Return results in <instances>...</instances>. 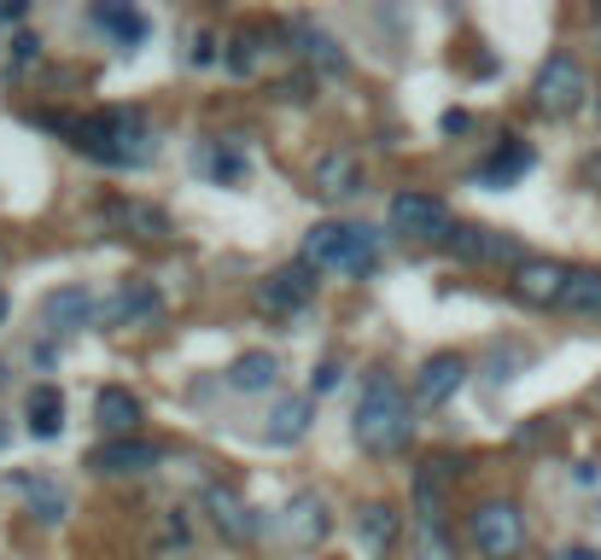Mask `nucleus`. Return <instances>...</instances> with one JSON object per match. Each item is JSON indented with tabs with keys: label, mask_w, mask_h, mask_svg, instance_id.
I'll return each mask as SVG.
<instances>
[{
	"label": "nucleus",
	"mask_w": 601,
	"mask_h": 560,
	"mask_svg": "<svg viewBox=\"0 0 601 560\" xmlns=\"http://www.w3.org/2000/svg\"><path fill=\"white\" fill-rule=\"evenodd\" d=\"M450 251H456L461 263H526L520 246H514L508 234H496V228H456L450 234Z\"/></svg>",
	"instance_id": "nucleus-13"
},
{
	"label": "nucleus",
	"mask_w": 601,
	"mask_h": 560,
	"mask_svg": "<svg viewBox=\"0 0 601 560\" xmlns=\"http://www.w3.org/2000/svg\"><path fill=\"white\" fill-rule=\"evenodd\" d=\"M316 298V275H310V263H286V269H274L269 281H257V303L274 315H292V310H304V303Z\"/></svg>",
	"instance_id": "nucleus-9"
},
{
	"label": "nucleus",
	"mask_w": 601,
	"mask_h": 560,
	"mask_svg": "<svg viewBox=\"0 0 601 560\" xmlns=\"http://www.w3.org/2000/svg\"><path fill=\"white\" fill-rule=\"evenodd\" d=\"M304 263L363 281V275H374V263H380V234L363 228V223H316L304 234Z\"/></svg>",
	"instance_id": "nucleus-2"
},
{
	"label": "nucleus",
	"mask_w": 601,
	"mask_h": 560,
	"mask_svg": "<svg viewBox=\"0 0 601 560\" xmlns=\"http://www.w3.org/2000/svg\"><path fill=\"white\" fill-rule=\"evenodd\" d=\"M596 129H601V99H596Z\"/></svg>",
	"instance_id": "nucleus-42"
},
{
	"label": "nucleus",
	"mask_w": 601,
	"mask_h": 560,
	"mask_svg": "<svg viewBox=\"0 0 601 560\" xmlns=\"http://www.w3.org/2000/svg\"><path fill=\"white\" fill-rule=\"evenodd\" d=\"M316 193L321 199L363 193V158H356V152H328V158L316 164Z\"/></svg>",
	"instance_id": "nucleus-21"
},
{
	"label": "nucleus",
	"mask_w": 601,
	"mask_h": 560,
	"mask_svg": "<svg viewBox=\"0 0 601 560\" xmlns=\"http://www.w3.org/2000/svg\"><path fill=\"white\" fill-rule=\"evenodd\" d=\"M339 380H345V368H339V362H333V356H328V362H321V368H316V380H310V385H316V392H333V385H339Z\"/></svg>",
	"instance_id": "nucleus-33"
},
{
	"label": "nucleus",
	"mask_w": 601,
	"mask_h": 560,
	"mask_svg": "<svg viewBox=\"0 0 601 560\" xmlns=\"http://www.w3.org/2000/svg\"><path fill=\"white\" fill-rule=\"evenodd\" d=\"M158 315H164V293L152 281H123L117 298L106 303V321H117V327H152Z\"/></svg>",
	"instance_id": "nucleus-11"
},
{
	"label": "nucleus",
	"mask_w": 601,
	"mask_h": 560,
	"mask_svg": "<svg viewBox=\"0 0 601 560\" xmlns=\"http://www.w3.org/2000/svg\"><path fill=\"white\" fill-rule=\"evenodd\" d=\"M566 275H573V269H561V263H549V258H526L520 269H514V298H526V303H561Z\"/></svg>",
	"instance_id": "nucleus-14"
},
{
	"label": "nucleus",
	"mask_w": 601,
	"mask_h": 560,
	"mask_svg": "<svg viewBox=\"0 0 601 560\" xmlns=\"http://www.w3.org/2000/svg\"><path fill=\"white\" fill-rule=\"evenodd\" d=\"M391 228L409 234V240H444V246H450V234H456L450 205L433 193H398L391 199Z\"/></svg>",
	"instance_id": "nucleus-6"
},
{
	"label": "nucleus",
	"mask_w": 601,
	"mask_h": 560,
	"mask_svg": "<svg viewBox=\"0 0 601 560\" xmlns=\"http://www.w3.org/2000/svg\"><path fill=\"white\" fill-rule=\"evenodd\" d=\"M123 234H134V240H164L169 234V216L158 205H134V199H117V205L106 211Z\"/></svg>",
	"instance_id": "nucleus-23"
},
{
	"label": "nucleus",
	"mask_w": 601,
	"mask_h": 560,
	"mask_svg": "<svg viewBox=\"0 0 601 560\" xmlns=\"http://www.w3.org/2000/svg\"><path fill=\"white\" fill-rule=\"evenodd\" d=\"M193 169H204V176H211L216 187H234L239 176H246L251 169V158H246V146L234 141H204V146H193Z\"/></svg>",
	"instance_id": "nucleus-17"
},
{
	"label": "nucleus",
	"mask_w": 601,
	"mask_h": 560,
	"mask_svg": "<svg viewBox=\"0 0 601 560\" xmlns=\"http://www.w3.org/2000/svg\"><path fill=\"white\" fill-rule=\"evenodd\" d=\"M526 368H531V350L526 345H508V338H503V345L485 350V380L491 385H508L514 373H526Z\"/></svg>",
	"instance_id": "nucleus-29"
},
{
	"label": "nucleus",
	"mask_w": 601,
	"mask_h": 560,
	"mask_svg": "<svg viewBox=\"0 0 601 560\" xmlns=\"http://www.w3.org/2000/svg\"><path fill=\"white\" fill-rule=\"evenodd\" d=\"M0 385H7V362H0Z\"/></svg>",
	"instance_id": "nucleus-43"
},
{
	"label": "nucleus",
	"mask_w": 601,
	"mask_h": 560,
	"mask_svg": "<svg viewBox=\"0 0 601 560\" xmlns=\"http://www.w3.org/2000/svg\"><path fill=\"white\" fill-rule=\"evenodd\" d=\"M7 432H12V427H7V420H0V444H7Z\"/></svg>",
	"instance_id": "nucleus-41"
},
{
	"label": "nucleus",
	"mask_w": 601,
	"mask_h": 560,
	"mask_svg": "<svg viewBox=\"0 0 601 560\" xmlns=\"http://www.w3.org/2000/svg\"><path fill=\"white\" fill-rule=\"evenodd\" d=\"M356 444L368 455H398L409 450V438H415V403L398 380H386V373H374L363 385V403H356V420H351Z\"/></svg>",
	"instance_id": "nucleus-1"
},
{
	"label": "nucleus",
	"mask_w": 601,
	"mask_h": 560,
	"mask_svg": "<svg viewBox=\"0 0 601 560\" xmlns=\"http://www.w3.org/2000/svg\"><path fill=\"white\" fill-rule=\"evenodd\" d=\"M36 53H42V41H36V36H19V41H12V59H19V64H30Z\"/></svg>",
	"instance_id": "nucleus-35"
},
{
	"label": "nucleus",
	"mask_w": 601,
	"mask_h": 560,
	"mask_svg": "<svg viewBox=\"0 0 601 560\" xmlns=\"http://www.w3.org/2000/svg\"><path fill=\"white\" fill-rule=\"evenodd\" d=\"M99 315L106 310H99V298L89 286H59V293L42 298V327L47 333H82V327H94Z\"/></svg>",
	"instance_id": "nucleus-8"
},
{
	"label": "nucleus",
	"mask_w": 601,
	"mask_h": 560,
	"mask_svg": "<svg viewBox=\"0 0 601 560\" xmlns=\"http://www.w3.org/2000/svg\"><path fill=\"white\" fill-rule=\"evenodd\" d=\"M456 462H426L415 473V508H421V525H444V490L456 479Z\"/></svg>",
	"instance_id": "nucleus-22"
},
{
	"label": "nucleus",
	"mask_w": 601,
	"mask_h": 560,
	"mask_svg": "<svg viewBox=\"0 0 601 560\" xmlns=\"http://www.w3.org/2000/svg\"><path fill=\"white\" fill-rule=\"evenodd\" d=\"M24 420H30V438H59V427H64L59 385H36V392L24 397Z\"/></svg>",
	"instance_id": "nucleus-26"
},
{
	"label": "nucleus",
	"mask_w": 601,
	"mask_h": 560,
	"mask_svg": "<svg viewBox=\"0 0 601 560\" xmlns=\"http://www.w3.org/2000/svg\"><path fill=\"white\" fill-rule=\"evenodd\" d=\"M274 94H281V99H304V76H286V82H281V88H274Z\"/></svg>",
	"instance_id": "nucleus-37"
},
{
	"label": "nucleus",
	"mask_w": 601,
	"mask_h": 560,
	"mask_svg": "<svg viewBox=\"0 0 601 560\" xmlns=\"http://www.w3.org/2000/svg\"><path fill=\"white\" fill-rule=\"evenodd\" d=\"M216 59V41L211 36H193V47H187V64H211Z\"/></svg>",
	"instance_id": "nucleus-34"
},
{
	"label": "nucleus",
	"mask_w": 601,
	"mask_h": 560,
	"mask_svg": "<svg viewBox=\"0 0 601 560\" xmlns=\"http://www.w3.org/2000/svg\"><path fill=\"white\" fill-rule=\"evenodd\" d=\"M531 94H538V106H543L549 117H566V111L584 106L590 76H584V64H578L573 53H549L543 71H538V82H531Z\"/></svg>",
	"instance_id": "nucleus-5"
},
{
	"label": "nucleus",
	"mask_w": 601,
	"mask_h": 560,
	"mask_svg": "<svg viewBox=\"0 0 601 560\" xmlns=\"http://www.w3.org/2000/svg\"><path fill=\"white\" fill-rule=\"evenodd\" d=\"M596 53H601V19H596Z\"/></svg>",
	"instance_id": "nucleus-40"
},
{
	"label": "nucleus",
	"mask_w": 601,
	"mask_h": 560,
	"mask_svg": "<svg viewBox=\"0 0 601 560\" xmlns=\"http://www.w3.org/2000/svg\"><path fill=\"white\" fill-rule=\"evenodd\" d=\"M281 532L298 543V549H310V543H321L333 532V514H328V502L316 497V490H298V497L286 502V514H281Z\"/></svg>",
	"instance_id": "nucleus-12"
},
{
	"label": "nucleus",
	"mask_w": 601,
	"mask_h": 560,
	"mask_svg": "<svg viewBox=\"0 0 601 560\" xmlns=\"http://www.w3.org/2000/svg\"><path fill=\"white\" fill-rule=\"evenodd\" d=\"M7 485L30 502V514H36L42 525H59V520H64V508H71V502H64V490L47 479V473H12Z\"/></svg>",
	"instance_id": "nucleus-20"
},
{
	"label": "nucleus",
	"mask_w": 601,
	"mask_h": 560,
	"mask_svg": "<svg viewBox=\"0 0 601 560\" xmlns=\"http://www.w3.org/2000/svg\"><path fill=\"white\" fill-rule=\"evenodd\" d=\"M7 310H12V303H7V293H0V321H7Z\"/></svg>",
	"instance_id": "nucleus-39"
},
{
	"label": "nucleus",
	"mask_w": 601,
	"mask_h": 560,
	"mask_svg": "<svg viewBox=\"0 0 601 560\" xmlns=\"http://www.w3.org/2000/svg\"><path fill=\"white\" fill-rule=\"evenodd\" d=\"M531 164H538V152L508 134V141L491 152V164H479V176H473V181H479V187H496V193H503V187H508V181H520Z\"/></svg>",
	"instance_id": "nucleus-19"
},
{
	"label": "nucleus",
	"mask_w": 601,
	"mask_h": 560,
	"mask_svg": "<svg viewBox=\"0 0 601 560\" xmlns=\"http://www.w3.org/2000/svg\"><path fill=\"white\" fill-rule=\"evenodd\" d=\"M286 41H292V53H298L304 64H310L316 76H328V82H339L351 71V59H345V47H339L321 24H310V19H292L286 24Z\"/></svg>",
	"instance_id": "nucleus-7"
},
{
	"label": "nucleus",
	"mask_w": 601,
	"mask_h": 560,
	"mask_svg": "<svg viewBox=\"0 0 601 560\" xmlns=\"http://www.w3.org/2000/svg\"><path fill=\"white\" fill-rule=\"evenodd\" d=\"M421 560H456V543L444 525H421Z\"/></svg>",
	"instance_id": "nucleus-31"
},
{
	"label": "nucleus",
	"mask_w": 601,
	"mask_h": 560,
	"mask_svg": "<svg viewBox=\"0 0 601 560\" xmlns=\"http://www.w3.org/2000/svg\"><path fill=\"white\" fill-rule=\"evenodd\" d=\"M356 532H363V543L374 555H380L386 543L398 537V508H391V502H368L363 514H356Z\"/></svg>",
	"instance_id": "nucleus-28"
},
{
	"label": "nucleus",
	"mask_w": 601,
	"mask_h": 560,
	"mask_svg": "<svg viewBox=\"0 0 601 560\" xmlns=\"http://www.w3.org/2000/svg\"><path fill=\"white\" fill-rule=\"evenodd\" d=\"M561 310H573V315H596V321H601V269H573V275H566Z\"/></svg>",
	"instance_id": "nucleus-27"
},
{
	"label": "nucleus",
	"mask_w": 601,
	"mask_h": 560,
	"mask_svg": "<svg viewBox=\"0 0 601 560\" xmlns=\"http://www.w3.org/2000/svg\"><path fill=\"white\" fill-rule=\"evenodd\" d=\"M251 64H257V36H234L228 41V71L234 76H251Z\"/></svg>",
	"instance_id": "nucleus-32"
},
{
	"label": "nucleus",
	"mask_w": 601,
	"mask_h": 560,
	"mask_svg": "<svg viewBox=\"0 0 601 560\" xmlns=\"http://www.w3.org/2000/svg\"><path fill=\"white\" fill-rule=\"evenodd\" d=\"M461 385H468V356L444 350V356H426L421 362V380H415V397L426 409H438V403H450Z\"/></svg>",
	"instance_id": "nucleus-10"
},
{
	"label": "nucleus",
	"mask_w": 601,
	"mask_h": 560,
	"mask_svg": "<svg viewBox=\"0 0 601 560\" xmlns=\"http://www.w3.org/2000/svg\"><path fill=\"white\" fill-rule=\"evenodd\" d=\"M94 473H152L158 467V444H146V438H106L94 455H89Z\"/></svg>",
	"instance_id": "nucleus-15"
},
{
	"label": "nucleus",
	"mask_w": 601,
	"mask_h": 560,
	"mask_svg": "<svg viewBox=\"0 0 601 560\" xmlns=\"http://www.w3.org/2000/svg\"><path fill=\"white\" fill-rule=\"evenodd\" d=\"M94 420L106 438H134V427H141V397L123 392V385H106V392L94 397Z\"/></svg>",
	"instance_id": "nucleus-18"
},
{
	"label": "nucleus",
	"mask_w": 601,
	"mask_h": 560,
	"mask_svg": "<svg viewBox=\"0 0 601 560\" xmlns=\"http://www.w3.org/2000/svg\"><path fill=\"white\" fill-rule=\"evenodd\" d=\"M561 560H601L596 549H584V543H573V549H561Z\"/></svg>",
	"instance_id": "nucleus-38"
},
{
	"label": "nucleus",
	"mask_w": 601,
	"mask_h": 560,
	"mask_svg": "<svg viewBox=\"0 0 601 560\" xmlns=\"http://www.w3.org/2000/svg\"><path fill=\"white\" fill-rule=\"evenodd\" d=\"M468 537H473V549L485 555V560H514L526 549V514L514 502H479L473 514H468Z\"/></svg>",
	"instance_id": "nucleus-4"
},
{
	"label": "nucleus",
	"mask_w": 601,
	"mask_h": 560,
	"mask_svg": "<svg viewBox=\"0 0 601 560\" xmlns=\"http://www.w3.org/2000/svg\"><path fill=\"white\" fill-rule=\"evenodd\" d=\"M304 432H310V397H281L269 409L263 438H269V444H298Z\"/></svg>",
	"instance_id": "nucleus-25"
},
{
	"label": "nucleus",
	"mask_w": 601,
	"mask_h": 560,
	"mask_svg": "<svg viewBox=\"0 0 601 560\" xmlns=\"http://www.w3.org/2000/svg\"><path fill=\"white\" fill-rule=\"evenodd\" d=\"M94 24L111 29L123 47H134V41L146 36V19H141V12H129V7H94Z\"/></svg>",
	"instance_id": "nucleus-30"
},
{
	"label": "nucleus",
	"mask_w": 601,
	"mask_h": 560,
	"mask_svg": "<svg viewBox=\"0 0 601 560\" xmlns=\"http://www.w3.org/2000/svg\"><path fill=\"white\" fill-rule=\"evenodd\" d=\"M19 19H24V0H0V29L19 24Z\"/></svg>",
	"instance_id": "nucleus-36"
},
{
	"label": "nucleus",
	"mask_w": 601,
	"mask_h": 560,
	"mask_svg": "<svg viewBox=\"0 0 601 560\" xmlns=\"http://www.w3.org/2000/svg\"><path fill=\"white\" fill-rule=\"evenodd\" d=\"M274 380H281V356H274V350H246V356L228 368V385H234V392H269Z\"/></svg>",
	"instance_id": "nucleus-24"
},
{
	"label": "nucleus",
	"mask_w": 601,
	"mask_h": 560,
	"mask_svg": "<svg viewBox=\"0 0 601 560\" xmlns=\"http://www.w3.org/2000/svg\"><path fill=\"white\" fill-rule=\"evenodd\" d=\"M76 134V146L89 152V158H106L117 169H134L146 164L152 152H158V141L146 134V123L134 111H106V117H82V123H64Z\"/></svg>",
	"instance_id": "nucleus-3"
},
{
	"label": "nucleus",
	"mask_w": 601,
	"mask_h": 560,
	"mask_svg": "<svg viewBox=\"0 0 601 560\" xmlns=\"http://www.w3.org/2000/svg\"><path fill=\"white\" fill-rule=\"evenodd\" d=\"M204 514H211V525H216V532L228 537V543H246V537H257L251 508L239 502L228 485H211V490H204Z\"/></svg>",
	"instance_id": "nucleus-16"
}]
</instances>
